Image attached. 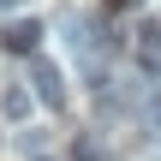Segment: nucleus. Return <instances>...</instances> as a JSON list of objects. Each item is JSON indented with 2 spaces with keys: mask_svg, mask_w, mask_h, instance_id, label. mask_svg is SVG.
Returning a JSON list of instances; mask_svg holds the SVG:
<instances>
[{
  "mask_svg": "<svg viewBox=\"0 0 161 161\" xmlns=\"http://www.w3.org/2000/svg\"><path fill=\"white\" fill-rule=\"evenodd\" d=\"M42 36H48V30H42L36 18H12V24H6V36H0V48H12V54H36V48H42Z\"/></svg>",
  "mask_w": 161,
  "mask_h": 161,
  "instance_id": "nucleus-1",
  "label": "nucleus"
},
{
  "mask_svg": "<svg viewBox=\"0 0 161 161\" xmlns=\"http://www.w3.org/2000/svg\"><path fill=\"white\" fill-rule=\"evenodd\" d=\"M36 96L60 108V102H66V72H60V66H48V60H36Z\"/></svg>",
  "mask_w": 161,
  "mask_h": 161,
  "instance_id": "nucleus-2",
  "label": "nucleus"
},
{
  "mask_svg": "<svg viewBox=\"0 0 161 161\" xmlns=\"http://www.w3.org/2000/svg\"><path fill=\"white\" fill-rule=\"evenodd\" d=\"M137 60H143V72H155V60H161V24H143V30H137Z\"/></svg>",
  "mask_w": 161,
  "mask_h": 161,
  "instance_id": "nucleus-3",
  "label": "nucleus"
},
{
  "mask_svg": "<svg viewBox=\"0 0 161 161\" xmlns=\"http://www.w3.org/2000/svg\"><path fill=\"white\" fill-rule=\"evenodd\" d=\"M0 114H6V119H24V114H30V96H24V90H6V96H0Z\"/></svg>",
  "mask_w": 161,
  "mask_h": 161,
  "instance_id": "nucleus-4",
  "label": "nucleus"
},
{
  "mask_svg": "<svg viewBox=\"0 0 161 161\" xmlns=\"http://www.w3.org/2000/svg\"><path fill=\"white\" fill-rule=\"evenodd\" d=\"M143 114H149V119H155V125H161V96H155V102H149V108H143Z\"/></svg>",
  "mask_w": 161,
  "mask_h": 161,
  "instance_id": "nucleus-5",
  "label": "nucleus"
},
{
  "mask_svg": "<svg viewBox=\"0 0 161 161\" xmlns=\"http://www.w3.org/2000/svg\"><path fill=\"white\" fill-rule=\"evenodd\" d=\"M149 84H161V60H155V72H149Z\"/></svg>",
  "mask_w": 161,
  "mask_h": 161,
  "instance_id": "nucleus-6",
  "label": "nucleus"
},
{
  "mask_svg": "<svg viewBox=\"0 0 161 161\" xmlns=\"http://www.w3.org/2000/svg\"><path fill=\"white\" fill-rule=\"evenodd\" d=\"M0 6H24V0H0Z\"/></svg>",
  "mask_w": 161,
  "mask_h": 161,
  "instance_id": "nucleus-7",
  "label": "nucleus"
},
{
  "mask_svg": "<svg viewBox=\"0 0 161 161\" xmlns=\"http://www.w3.org/2000/svg\"><path fill=\"white\" fill-rule=\"evenodd\" d=\"M108 6H131V0H108Z\"/></svg>",
  "mask_w": 161,
  "mask_h": 161,
  "instance_id": "nucleus-8",
  "label": "nucleus"
},
{
  "mask_svg": "<svg viewBox=\"0 0 161 161\" xmlns=\"http://www.w3.org/2000/svg\"><path fill=\"white\" fill-rule=\"evenodd\" d=\"M36 161H48V155H36Z\"/></svg>",
  "mask_w": 161,
  "mask_h": 161,
  "instance_id": "nucleus-9",
  "label": "nucleus"
},
{
  "mask_svg": "<svg viewBox=\"0 0 161 161\" xmlns=\"http://www.w3.org/2000/svg\"><path fill=\"white\" fill-rule=\"evenodd\" d=\"M0 143H6V137H0Z\"/></svg>",
  "mask_w": 161,
  "mask_h": 161,
  "instance_id": "nucleus-10",
  "label": "nucleus"
}]
</instances>
